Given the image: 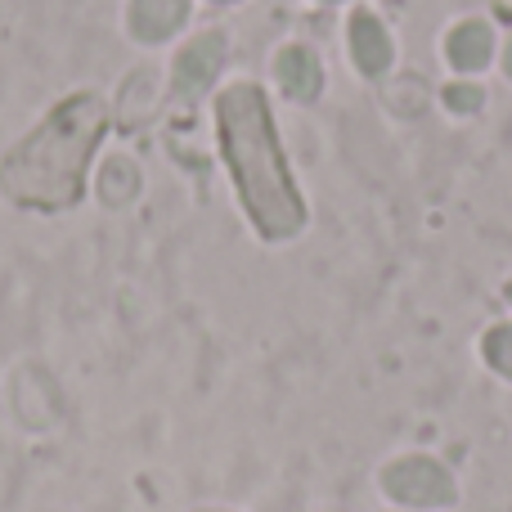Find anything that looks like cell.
Masks as SVG:
<instances>
[{"label":"cell","instance_id":"6da1fadb","mask_svg":"<svg viewBox=\"0 0 512 512\" xmlns=\"http://www.w3.org/2000/svg\"><path fill=\"white\" fill-rule=\"evenodd\" d=\"M216 153H221L239 207L261 243H292L306 230V194L292 176L288 149L274 126V108L265 86L252 77H234L212 99Z\"/></svg>","mask_w":512,"mask_h":512},{"label":"cell","instance_id":"7a4b0ae2","mask_svg":"<svg viewBox=\"0 0 512 512\" xmlns=\"http://www.w3.org/2000/svg\"><path fill=\"white\" fill-rule=\"evenodd\" d=\"M113 122V104L99 90L54 99L45 117L0 158V194L18 212L63 216L86 198L90 162Z\"/></svg>","mask_w":512,"mask_h":512},{"label":"cell","instance_id":"3957f363","mask_svg":"<svg viewBox=\"0 0 512 512\" xmlns=\"http://www.w3.org/2000/svg\"><path fill=\"white\" fill-rule=\"evenodd\" d=\"M230 59V36L221 27L189 36L176 54H171V77H167V95L171 104H194L207 90L221 86V68Z\"/></svg>","mask_w":512,"mask_h":512},{"label":"cell","instance_id":"277c9868","mask_svg":"<svg viewBox=\"0 0 512 512\" xmlns=\"http://www.w3.org/2000/svg\"><path fill=\"white\" fill-rule=\"evenodd\" d=\"M382 490H387L396 504L409 508H445L454 504V477L427 454H409V459H396L382 468Z\"/></svg>","mask_w":512,"mask_h":512},{"label":"cell","instance_id":"5b68a950","mask_svg":"<svg viewBox=\"0 0 512 512\" xmlns=\"http://www.w3.org/2000/svg\"><path fill=\"white\" fill-rule=\"evenodd\" d=\"M270 72H274V90H279L288 104H319L324 99V86H328V72H324V59H319L315 45L306 41H283L270 59Z\"/></svg>","mask_w":512,"mask_h":512},{"label":"cell","instance_id":"8992f818","mask_svg":"<svg viewBox=\"0 0 512 512\" xmlns=\"http://www.w3.org/2000/svg\"><path fill=\"white\" fill-rule=\"evenodd\" d=\"M346 54H351V68L360 81H382L396 68V36L387 32L373 9H351L346 18Z\"/></svg>","mask_w":512,"mask_h":512},{"label":"cell","instance_id":"52a82bcc","mask_svg":"<svg viewBox=\"0 0 512 512\" xmlns=\"http://www.w3.org/2000/svg\"><path fill=\"white\" fill-rule=\"evenodd\" d=\"M441 54L445 63H450L454 77H481V72L495 63L499 54V41H495V27H490V18H454L450 27H445L441 36Z\"/></svg>","mask_w":512,"mask_h":512},{"label":"cell","instance_id":"ba28073f","mask_svg":"<svg viewBox=\"0 0 512 512\" xmlns=\"http://www.w3.org/2000/svg\"><path fill=\"white\" fill-rule=\"evenodd\" d=\"M194 0H131L126 5V36L135 45H167L185 32Z\"/></svg>","mask_w":512,"mask_h":512},{"label":"cell","instance_id":"9c48e42d","mask_svg":"<svg viewBox=\"0 0 512 512\" xmlns=\"http://www.w3.org/2000/svg\"><path fill=\"white\" fill-rule=\"evenodd\" d=\"M135 189H140V167H135L131 158H122V153H113V158L104 162V171H99V203L122 207Z\"/></svg>","mask_w":512,"mask_h":512},{"label":"cell","instance_id":"30bf717a","mask_svg":"<svg viewBox=\"0 0 512 512\" xmlns=\"http://www.w3.org/2000/svg\"><path fill=\"white\" fill-rule=\"evenodd\" d=\"M486 104H490V95L477 77H454V81L441 86V108L450 117H481Z\"/></svg>","mask_w":512,"mask_h":512},{"label":"cell","instance_id":"8fae6325","mask_svg":"<svg viewBox=\"0 0 512 512\" xmlns=\"http://www.w3.org/2000/svg\"><path fill=\"white\" fill-rule=\"evenodd\" d=\"M481 355L486 364L499 373V378L512 382V324H495L486 337H481Z\"/></svg>","mask_w":512,"mask_h":512},{"label":"cell","instance_id":"7c38bea8","mask_svg":"<svg viewBox=\"0 0 512 512\" xmlns=\"http://www.w3.org/2000/svg\"><path fill=\"white\" fill-rule=\"evenodd\" d=\"M499 72H504V77L512 81V36L504 41V50H499Z\"/></svg>","mask_w":512,"mask_h":512},{"label":"cell","instance_id":"4fadbf2b","mask_svg":"<svg viewBox=\"0 0 512 512\" xmlns=\"http://www.w3.org/2000/svg\"><path fill=\"white\" fill-rule=\"evenodd\" d=\"M212 5H243V0H212Z\"/></svg>","mask_w":512,"mask_h":512},{"label":"cell","instance_id":"5bb4252c","mask_svg":"<svg viewBox=\"0 0 512 512\" xmlns=\"http://www.w3.org/2000/svg\"><path fill=\"white\" fill-rule=\"evenodd\" d=\"M504 301H512V283H504Z\"/></svg>","mask_w":512,"mask_h":512},{"label":"cell","instance_id":"9a60e30c","mask_svg":"<svg viewBox=\"0 0 512 512\" xmlns=\"http://www.w3.org/2000/svg\"><path fill=\"white\" fill-rule=\"evenodd\" d=\"M319 5H346V0H319Z\"/></svg>","mask_w":512,"mask_h":512}]
</instances>
